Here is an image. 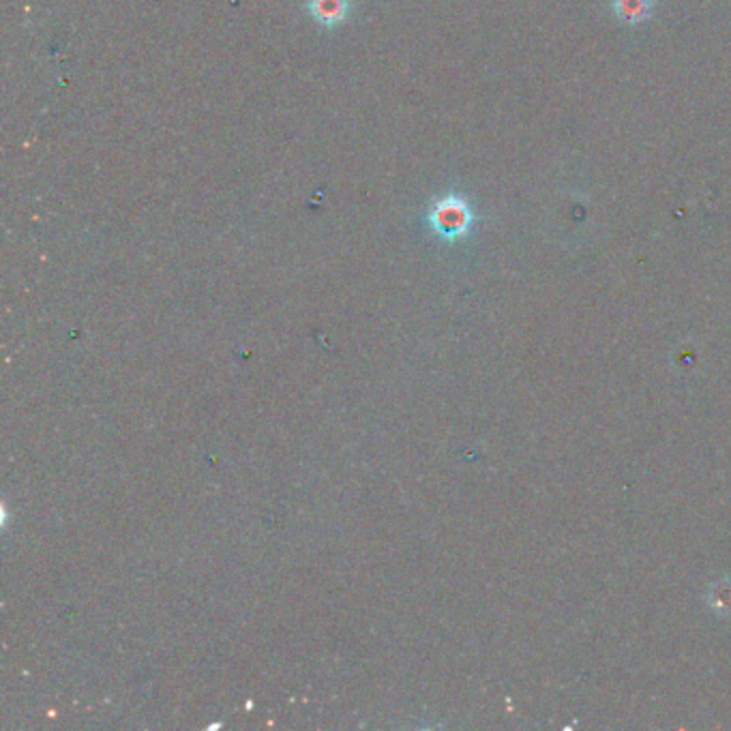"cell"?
Here are the masks:
<instances>
[{"instance_id": "1", "label": "cell", "mask_w": 731, "mask_h": 731, "mask_svg": "<svg viewBox=\"0 0 731 731\" xmlns=\"http://www.w3.org/2000/svg\"><path fill=\"white\" fill-rule=\"evenodd\" d=\"M429 226L436 234H440L442 238H459L464 236L472 221H474V213L468 204V200L464 196H457V193H449V196H442L434 206L429 208Z\"/></svg>"}, {"instance_id": "2", "label": "cell", "mask_w": 731, "mask_h": 731, "mask_svg": "<svg viewBox=\"0 0 731 731\" xmlns=\"http://www.w3.org/2000/svg\"><path fill=\"white\" fill-rule=\"evenodd\" d=\"M307 9L313 22L324 28H335L348 20L352 3L350 0H309Z\"/></svg>"}, {"instance_id": "3", "label": "cell", "mask_w": 731, "mask_h": 731, "mask_svg": "<svg viewBox=\"0 0 731 731\" xmlns=\"http://www.w3.org/2000/svg\"><path fill=\"white\" fill-rule=\"evenodd\" d=\"M611 9L624 24H644L652 16L654 0H614Z\"/></svg>"}]
</instances>
